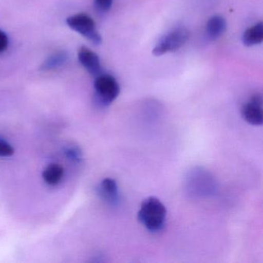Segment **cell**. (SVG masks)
<instances>
[{
    "label": "cell",
    "instance_id": "obj_12",
    "mask_svg": "<svg viewBox=\"0 0 263 263\" xmlns=\"http://www.w3.org/2000/svg\"><path fill=\"white\" fill-rule=\"evenodd\" d=\"M14 153L11 145L6 141L0 140V157H10Z\"/></svg>",
    "mask_w": 263,
    "mask_h": 263
},
{
    "label": "cell",
    "instance_id": "obj_4",
    "mask_svg": "<svg viewBox=\"0 0 263 263\" xmlns=\"http://www.w3.org/2000/svg\"><path fill=\"white\" fill-rule=\"evenodd\" d=\"M97 98L103 105H109L119 96L120 85L111 75L100 74L95 81Z\"/></svg>",
    "mask_w": 263,
    "mask_h": 263
},
{
    "label": "cell",
    "instance_id": "obj_10",
    "mask_svg": "<svg viewBox=\"0 0 263 263\" xmlns=\"http://www.w3.org/2000/svg\"><path fill=\"white\" fill-rule=\"evenodd\" d=\"M64 175V169L58 164H53L49 165L43 173V178L47 184L50 185H56L62 179Z\"/></svg>",
    "mask_w": 263,
    "mask_h": 263
},
{
    "label": "cell",
    "instance_id": "obj_8",
    "mask_svg": "<svg viewBox=\"0 0 263 263\" xmlns=\"http://www.w3.org/2000/svg\"><path fill=\"white\" fill-rule=\"evenodd\" d=\"M227 29V22L223 16L215 15L208 21L205 26L206 36L211 41L221 37Z\"/></svg>",
    "mask_w": 263,
    "mask_h": 263
},
{
    "label": "cell",
    "instance_id": "obj_11",
    "mask_svg": "<svg viewBox=\"0 0 263 263\" xmlns=\"http://www.w3.org/2000/svg\"><path fill=\"white\" fill-rule=\"evenodd\" d=\"M67 60V55L64 52H58L53 56L50 57L44 64H43V70H50L62 65Z\"/></svg>",
    "mask_w": 263,
    "mask_h": 263
},
{
    "label": "cell",
    "instance_id": "obj_3",
    "mask_svg": "<svg viewBox=\"0 0 263 263\" xmlns=\"http://www.w3.org/2000/svg\"><path fill=\"white\" fill-rule=\"evenodd\" d=\"M68 27L91 41L93 44H101L102 37L97 29L95 21L86 13H78L67 19Z\"/></svg>",
    "mask_w": 263,
    "mask_h": 263
},
{
    "label": "cell",
    "instance_id": "obj_9",
    "mask_svg": "<svg viewBox=\"0 0 263 263\" xmlns=\"http://www.w3.org/2000/svg\"><path fill=\"white\" fill-rule=\"evenodd\" d=\"M243 44L246 47H252L261 44L263 41V24L260 22L249 27L242 35Z\"/></svg>",
    "mask_w": 263,
    "mask_h": 263
},
{
    "label": "cell",
    "instance_id": "obj_5",
    "mask_svg": "<svg viewBox=\"0 0 263 263\" xmlns=\"http://www.w3.org/2000/svg\"><path fill=\"white\" fill-rule=\"evenodd\" d=\"M241 117L248 124L260 126L263 123L262 96L256 93L252 95L243 104L241 109Z\"/></svg>",
    "mask_w": 263,
    "mask_h": 263
},
{
    "label": "cell",
    "instance_id": "obj_14",
    "mask_svg": "<svg viewBox=\"0 0 263 263\" xmlns=\"http://www.w3.org/2000/svg\"><path fill=\"white\" fill-rule=\"evenodd\" d=\"M9 40L7 35L0 30V53H4L8 47Z\"/></svg>",
    "mask_w": 263,
    "mask_h": 263
},
{
    "label": "cell",
    "instance_id": "obj_7",
    "mask_svg": "<svg viewBox=\"0 0 263 263\" xmlns=\"http://www.w3.org/2000/svg\"><path fill=\"white\" fill-rule=\"evenodd\" d=\"M100 195L109 204L116 205L120 201L119 187L113 178H107L101 181L99 187Z\"/></svg>",
    "mask_w": 263,
    "mask_h": 263
},
{
    "label": "cell",
    "instance_id": "obj_13",
    "mask_svg": "<svg viewBox=\"0 0 263 263\" xmlns=\"http://www.w3.org/2000/svg\"><path fill=\"white\" fill-rule=\"evenodd\" d=\"M95 6L100 11L108 12L113 5V0H95Z\"/></svg>",
    "mask_w": 263,
    "mask_h": 263
},
{
    "label": "cell",
    "instance_id": "obj_2",
    "mask_svg": "<svg viewBox=\"0 0 263 263\" xmlns=\"http://www.w3.org/2000/svg\"><path fill=\"white\" fill-rule=\"evenodd\" d=\"M190 33L184 27H178L163 36L153 49V54L159 57L177 51L189 41Z\"/></svg>",
    "mask_w": 263,
    "mask_h": 263
},
{
    "label": "cell",
    "instance_id": "obj_1",
    "mask_svg": "<svg viewBox=\"0 0 263 263\" xmlns=\"http://www.w3.org/2000/svg\"><path fill=\"white\" fill-rule=\"evenodd\" d=\"M167 214L165 205L158 198L149 197L141 203L138 219L147 230L158 232L165 226Z\"/></svg>",
    "mask_w": 263,
    "mask_h": 263
},
{
    "label": "cell",
    "instance_id": "obj_6",
    "mask_svg": "<svg viewBox=\"0 0 263 263\" xmlns=\"http://www.w3.org/2000/svg\"><path fill=\"white\" fill-rule=\"evenodd\" d=\"M78 55L80 63L90 74L96 77L101 74V61L96 53L87 47H82L78 50Z\"/></svg>",
    "mask_w": 263,
    "mask_h": 263
}]
</instances>
